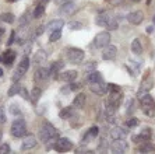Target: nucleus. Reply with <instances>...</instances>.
<instances>
[{
  "instance_id": "obj_1",
  "label": "nucleus",
  "mask_w": 155,
  "mask_h": 154,
  "mask_svg": "<svg viewBox=\"0 0 155 154\" xmlns=\"http://www.w3.org/2000/svg\"><path fill=\"white\" fill-rule=\"evenodd\" d=\"M38 136H39L42 143L48 144L49 147H53L54 143H56V140L59 139V132L54 129V126H52L49 122H45L39 128Z\"/></svg>"
},
{
  "instance_id": "obj_2",
  "label": "nucleus",
  "mask_w": 155,
  "mask_h": 154,
  "mask_svg": "<svg viewBox=\"0 0 155 154\" xmlns=\"http://www.w3.org/2000/svg\"><path fill=\"white\" fill-rule=\"evenodd\" d=\"M140 104H141V109H143L145 116L154 118L155 116V100L152 98V95H150L148 93L144 94L143 97H140Z\"/></svg>"
},
{
  "instance_id": "obj_3",
  "label": "nucleus",
  "mask_w": 155,
  "mask_h": 154,
  "mask_svg": "<svg viewBox=\"0 0 155 154\" xmlns=\"http://www.w3.org/2000/svg\"><path fill=\"white\" fill-rule=\"evenodd\" d=\"M66 56L71 65H80V63H83L85 53L83 49H78V48H69L66 52Z\"/></svg>"
},
{
  "instance_id": "obj_4",
  "label": "nucleus",
  "mask_w": 155,
  "mask_h": 154,
  "mask_svg": "<svg viewBox=\"0 0 155 154\" xmlns=\"http://www.w3.org/2000/svg\"><path fill=\"white\" fill-rule=\"evenodd\" d=\"M10 132H11V136H14V137H24L27 135V123H25V121H24L22 118L15 119V121L11 123Z\"/></svg>"
},
{
  "instance_id": "obj_5",
  "label": "nucleus",
  "mask_w": 155,
  "mask_h": 154,
  "mask_svg": "<svg viewBox=\"0 0 155 154\" xmlns=\"http://www.w3.org/2000/svg\"><path fill=\"white\" fill-rule=\"evenodd\" d=\"M28 69H29V57L25 55V56L21 59V62L18 63L17 70H15L14 74H13V83H18V81H20V80H21V77L25 74Z\"/></svg>"
},
{
  "instance_id": "obj_6",
  "label": "nucleus",
  "mask_w": 155,
  "mask_h": 154,
  "mask_svg": "<svg viewBox=\"0 0 155 154\" xmlns=\"http://www.w3.org/2000/svg\"><path fill=\"white\" fill-rule=\"evenodd\" d=\"M110 43V33L109 31H102V33L97 34V36L94 38V45L95 48H105Z\"/></svg>"
},
{
  "instance_id": "obj_7",
  "label": "nucleus",
  "mask_w": 155,
  "mask_h": 154,
  "mask_svg": "<svg viewBox=\"0 0 155 154\" xmlns=\"http://www.w3.org/2000/svg\"><path fill=\"white\" fill-rule=\"evenodd\" d=\"M73 142L70 139H66V137H59L54 143L53 149L59 153H66V151H70L73 149Z\"/></svg>"
},
{
  "instance_id": "obj_8",
  "label": "nucleus",
  "mask_w": 155,
  "mask_h": 154,
  "mask_svg": "<svg viewBox=\"0 0 155 154\" xmlns=\"http://www.w3.org/2000/svg\"><path fill=\"white\" fill-rule=\"evenodd\" d=\"M109 147H110V151H112V153L122 154V153H126L127 151L129 144H127V142L124 139H115L112 143L109 144Z\"/></svg>"
},
{
  "instance_id": "obj_9",
  "label": "nucleus",
  "mask_w": 155,
  "mask_h": 154,
  "mask_svg": "<svg viewBox=\"0 0 155 154\" xmlns=\"http://www.w3.org/2000/svg\"><path fill=\"white\" fill-rule=\"evenodd\" d=\"M76 10H77V3L74 2V0H69V2H66V3H63L60 6V9H59V14L73 15L74 13H76Z\"/></svg>"
},
{
  "instance_id": "obj_10",
  "label": "nucleus",
  "mask_w": 155,
  "mask_h": 154,
  "mask_svg": "<svg viewBox=\"0 0 155 154\" xmlns=\"http://www.w3.org/2000/svg\"><path fill=\"white\" fill-rule=\"evenodd\" d=\"M36 144H38V140L34 135H25L24 139H22V146H21V151H28L35 149Z\"/></svg>"
},
{
  "instance_id": "obj_11",
  "label": "nucleus",
  "mask_w": 155,
  "mask_h": 154,
  "mask_svg": "<svg viewBox=\"0 0 155 154\" xmlns=\"http://www.w3.org/2000/svg\"><path fill=\"white\" fill-rule=\"evenodd\" d=\"M90 90L94 94L102 97V95H105V94L108 93V86L102 80V81H97V83H90Z\"/></svg>"
},
{
  "instance_id": "obj_12",
  "label": "nucleus",
  "mask_w": 155,
  "mask_h": 154,
  "mask_svg": "<svg viewBox=\"0 0 155 154\" xmlns=\"http://www.w3.org/2000/svg\"><path fill=\"white\" fill-rule=\"evenodd\" d=\"M49 77H51V70L46 67H39L35 72V74H34V80H35V83H38V84L49 80Z\"/></svg>"
},
{
  "instance_id": "obj_13",
  "label": "nucleus",
  "mask_w": 155,
  "mask_h": 154,
  "mask_svg": "<svg viewBox=\"0 0 155 154\" xmlns=\"http://www.w3.org/2000/svg\"><path fill=\"white\" fill-rule=\"evenodd\" d=\"M109 105H112L113 108H117L122 105V102H123V93L122 91H116V93H110V95H109V98H108V101H106Z\"/></svg>"
},
{
  "instance_id": "obj_14",
  "label": "nucleus",
  "mask_w": 155,
  "mask_h": 154,
  "mask_svg": "<svg viewBox=\"0 0 155 154\" xmlns=\"http://www.w3.org/2000/svg\"><path fill=\"white\" fill-rule=\"evenodd\" d=\"M143 20H144V13L141 10L131 11V13L127 15V21L133 25H140L141 22H143Z\"/></svg>"
},
{
  "instance_id": "obj_15",
  "label": "nucleus",
  "mask_w": 155,
  "mask_h": 154,
  "mask_svg": "<svg viewBox=\"0 0 155 154\" xmlns=\"http://www.w3.org/2000/svg\"><path fill=\"white\" fill-rule=\"evenodd\" d=\"M117 55V48L115 45H110L109 43L108 46L104 48V52H102V57H104L105 60H113Z\"/></svg>"
},
{
  "instance_id": "obj_16",
  "label": "nucleus",
  "mask_w": 155,
  "mask_h": 154,
  "mask_svg": "<svg viewBox=\"0 0 155 154\" xmlns=\"http://www.w3.org/2000/svg\"><path fill=\"white\" fill-rule=\"evenodd\" d=\"M154 87V80L151 79V77H148V79H145L144 81L141 83V86H140V88H138V93H137V97L140 98V97H143L144 94H147L150 90Z\"/></svg>"
},
{
  "instance_id": "obj_17",
  "label": "nucleus",
  "mask_w": 155,
  "mask_h": 154,
  "mask_svg": "<svg viewBox=\"0 0 155 154\" xmlns=\"http://www.w3.org/2000/svg\"><path fill=\"white\" fill-rule=\"evenodd\" d=\"M77 76H78L77 70H66L63 73H59V80L64 83H71L77 79Z\"/></svg>"
},
{
  "instance_id": "obj_18",
  "label": "nucleus",
  "mask_w": 155,
  "mask_h": 154,
  "mask_svg": "<svg viewBox=\"0 0 155 154\" xmlns=\"http://www.w3.org/2000/svg\"><path fill=\"white\" fill-rule=\"evenodd\" d=\"M109 136L112 137L113 140L115 139H124L127 136V130L120 128V126H115L112 129L109 130Z\"/></svg>"
},
{
  "instance_id": "obj_19",
  "label": "nucleus",
  "mask_w": 155,
  "mask_h": 154,
  "mask_svg": "<svg viewBox=\"0 0 155 154\" xmlns=\"http://www.w3.org/2000/svg\"><path fill=\"white\" fill-rule=\"evenodd\" d=\"M63 67H64V62L63 60L53 62V63L51 65V67H49V70H51V77H53V79H59V72H60Z\"/></svg>"
},
{
  "instance_id": "obj_20",
  "label": "nucleus",
  "mask_w": 155,
  "mask_h": 154,
  "mask_svg": "<svg viewBox=\"0 0 155 154\" xmlns=\"http://www.w3.org/2000/svg\"><path fill=\"white\" fill-rule=\"evenodd\" d=\"M98 133H99V128L98 126H92L88 132L84 135V137H83V143L84 144H87V143H90L91 140H94L95 137L98 136Z\"/></svg>"
},
{
  "instance_id": "obj_21",
  "label": "nucleus",
  "mask_w": 155,
  "mask_h": 154,
  "mask_svg": "<svg viewBox=\"0 0 155 154\" xmlns=\"http://www.w3.org/2000/svg\"><path fill=\"white\" fill-rule=\"evenodd\" d=\"M137 151H138V153H155V144L151 143L150 140L143 142V143H140Z\"/></svg>"
},
{
  "instance_id": "obj_22",
  "label": "nucleus",
  "mask_w": 155,
  "mask_h": 154,
  "mask_svg": "<svg viewBox=\"0 0 155 154\" xmlns=\"http://www.w3.org/2000/svg\"><path fill=\"white\" fill-rule=\"evenodd\" d=\"M110 18H112V17H110L108 13L102 11V13H99V14L95 17V22H97V25H99V27H106Z\"/></svg>"
},
{
  "instance_id": "obj_23",
  "label": "nucleus",
  "mask_w": 155,
  "mask_h": 154,
  "mask_svg": "<svg viewBox=\"0 0 155 154\" xmlns=\"http://www.w3.org/2000/svg\"><path fill=\"white\" fill-rule=\"evenodd\" d=\"M2 56H3V63L6 66H11L13 63H14V60H15V52L14 50L7 49L3 55H2Z\"/></svg>"
},
{
  "instance_id": "obj_24",
  "label": "nucleus",
  "mask_w": 155,
  "mask_h": 154,
  "mask_svg": "<svg viewBox=\"0 0 155 154\" xmlns=\"http://www.w3.org/2000/svg\"><path fill=\"white\" fill-rule=\"evenodd\" d=\"M46 57H48L46 52L43 49H39L35 52V55H34V57H32V62L35 65H41V63H43V62L46 60Z\"/></svg>"
},
{
  "instance_id": "obj_25",
  "label": "nucleus",
  "mask_w": 155,
  "mask_h": 154,
  "mask_svg": "<svg viewBox=\"0 0 155 154\" xmlns=\"http://www.w3.org/2000/svg\"><path fill=\"white\" fill-rule=\"evenodd\" d=\"M74 115H76L74 107H66L59 112V116H60L61 119H71V118H74Z\"/></svg>"
},
{
  "instance_id": "obj_26",
  "label": "nucleus",
  "mask_w": 155,
  "mask_h": 154,
  "mask_svg": "<svg viewBox=\"0 0 155 154\" xmlns=\"http://www.w3.org/2000/svg\"><path fill=\"white\" fill-rule=\"evenodd\" d=\"M64 27V21L63 20H60V18H58V20H53V21L49 22V25H48V29L49 31H61V28Z\"/></svg>"
},
{
  "instance_id": "obj_27",
  "label": "nucleus",
  "mask_w": 155,
  "mask_h": 154,
  "mask_svg": "<svg viewBox=\"0 0 155 154\" xmlns=\"http://www.w3.org/2000/svg\"><path fill=\"white\" fill-rule=\"evenodd\" d=\"M87 83L90 84V83H97V81H102L104 80V77H102V74L99 72H97V70H94V72L88 73V76L85 77Z\"/></svg>"
},
{
  "instance_id": "obj_28",
  "label": "nucleus",
  "mask_w": 155,
  "mask_h": 154,
  "mask_svg": "<svg viewBox=\"0 0 155 154\" xmlns=\"http://www.w3.org/2000/svg\"><path fill=\"white\" fill-rule=\"evenodd\" d=\"M85 101H87L85 94H83V93L77 94L76 98L73 100V107L74 108H83L84 105H85Z\"/></svg>"
},
{
  "instance_id": "obj_29",
  "label": "nucleus",
  "mask_w": 155,
  "mask_h": 154,
  "mask_svg": "<svg viewBox=\"0 0 155 154\" xmlns=\"http://www.w3.org/2000/svg\"><path fill=\"white\" fill-rule=\"evenodd\" d=\"M130 49H131V52H133L134 55H141V53H143V45H141L140 39H137V38H136V39H133Z\"/></svg>"
},
{
  "instance_id": "obj_30",
  "label": "nucleus",
  "mask_w": 155,
  "mask_h": 154,
  "mask_svg": "<svg viewBox=\"0 0 155 154\" xmlns=\"http://www.w3.org/2000/svg\"><path fill=\"white\" fill-rule=\"evenodd\" d=\"M41 95H42V90H41L39 87L32 88V91H31V104L36 105V102H38V100L41 98Z\"/></svg>"
},
{
  "instance_id": "obj_31",
  "label": "nucleus",
  "mask_w": 155,
  "mask_h": 154,
  "mask_svg": "<svg viewBox=\"0 0 155 154\" xmlns=\"http://www.w3.org/2000/svg\"><path fill=\"white\" fill-rule=\"evenodd\" d=\"M0 20L3 22H6V24H11V22L15 20V17L13 13H2V14H0Z\"/></svg>"
},
{
  "instance_id": "obj_32",
  "label": "nucleus",
  "mask_w": 155,
  "mask_h": 154,
  "mask_svg": "<svg viewBox=\"0 0 155 154\" xmlns=\"http://www.w3.org/2000/svg\"><path fill=\"white\" fill-rule=\"evenodd\" d=\"M43 14H45V6H35L34 13H32V17L34 18H41Z\"/></svg>"
},
{
  "instance_id": "obj_33",
  "label": "nucleus",
  "mask_w": 155,
  "mask_h": 154,
  "mask_svg": "<svg viewBox=\"0 0 155 154\" xmlns=\"http://www.w3.org/2000/svg\"><path fill=\"white\" fill-rule=\"evenodd\" d=\"M20 88H21V86H20L18 83H14V84H13V86H11L10 88H8L7 95H8V97H14L15 94L20 93Z\"/></svg>"
},
{
  "instance_id": "obj_34",
  "label": "nucleus",
  "mask_w": 155,
  "mask_h": 154,
  "mask_svg": "<svg viewBox=\"0 0 155 154\" xmlns=\"http://www.w3.org/2000/svg\"><path fill=\"white\" fill-rule=\"evenodd\" d=\"M124 107H126V114L127 115H131V112L134 111V100H133V98H127Z\"/></svg>"
},
{
  "instance_id": "obj_35",
  "label": "nucleus",
  "mask_w": 155,
  "mask_h": 154,
  "mask_svg": "<svg viewBox=\"0 0 155 154\" xmlns=\"http://www.w3.org/2000/svg\"><path fill=\"white\" fill-rule=\"evenodd\" d=\"M67 27H69V29H71V31H80V29L83 28V24L80 21H70L69 24H67Z\"/></svg>"
},
{
  "instance_id": "obj_36",
  "label": "nucleus",
  "mask_w": 155,
  "mask_h": 154,
  "mask_svg": "<svg viewBox=\"0 0 155 154\" xmlns=\"http://www.w3.org/2000/svg\"><path fill=\"white\" fill-rule=\"evenodd\" d=\"M131 140H133V143H136V144H140V143H143V142H147V137L144 136V135H133L131 136Z\"/></svg>"
},
{
  "instance_id": "obj_37",
  "label": "nucleus",
  "mask_w": 155,
  "mask_h": 154,
  "mask_svg": "<svg viewBox=\"0 0 155 154\" xmlns=\"http://www.w3.org/2000/svg\"><path fill=\"white\" fill-rule=\"evenodd\" d=\"M95 69H97V62H88V63H85V65H84V72H85V73L94 72Z\"/></svg>"
},
{
  "instance_id": "obj_38",
  "label": "nucleus",
  "mask_w": 155,
  "mask_h": 154,
  "mask_svg": "<svg viewBox=\"0 0 155 154\" xmlns=\"http://www.w3.org/2000/svg\"><path fill=\"white\" fill-rule=\"evenodd\" d=\"M61 38V31H52L49 35V42H56Z\"/></svg>"
},
{
  "instance_id": "obj_39",
  "label": "nucleus",
  "mask_w": 155,
  "mask_h": 154,
  "mask_svg": "<svg viewBox=\"0 0 155 154\" xmlns=\"http://www.w3.org/2000/svg\"><path fill=\"white\" fill-rule=\"evenodd\" d=\"M117 27H119V24H117V21H116L115 18H110L108 25H106V28H108L109 31H115V29H117Z\"/></svg>"
},
{
  "instance_id": "obj_40",
  "label": "nucleus",
  "mask_w": 155,
  "mask_h": 154,
  "mask_svg": "<svg viewBox=\"0 0 155 154\" xmlns=\"http://www.w3.org/2000/svg\"><path fill=\"white\" fill-rule=\"evenodd\" d=\"M138 125H140V121H138L137 118H131V119H129V121L126 122V126L127 128H130V129H131V128H137Z\"/></svg>"
},
{
  "instance_id": "obj_41",
  "label": "nucleus",
  "mask_w": 155,
  "mask_h": 154,
  "mask_svg": "<svg viewBox=\"0 0 155 154\" xmlns=\"http://www.w3.org/2000/svg\"><path fill=\"white\" fill-rule=\"evenodd\" d=\"M29 20H31V15H29V13H25V14L20 18V25H21V27H25L27 24H29Z\"/></svg>"
},
{
  "instance_id": "obj_42",
  "label": "nucleus",
  "mask_w": 155,
  "mask_h": 154,
  "mask_svg": "<svg viewBox=\"0 0 155 154\" xmlns=\"http://www.w3.org/2000/svg\"><path fill=\"white\" fill-rule=\"evenodd\" d=\"M10 114L11 115H15V116H17V115H21V109L18 108L17 104H11L10 105Z\"/></svg>"
},
{
  "instance_id": "obj_43",
  "label": "nucleus",
  "mask_w": 155,
  "mask_h": 154,
  "mask_svg": "<svg viewBox=\"0 0 155 154\" xmlns=\"http://www.w3.org/2000/svg\"><path fill=\"white\" fill-rule=\"evenodd\" d=\"M7 153H11L10 144H7V143L0 144V154H7Z\"/></svg>"
},
{
  "instance_id": "obj_44",
  "label": "nucleus",
  "mask_w": 155,
  "mask_h": 154,
  "mask_svg": "<svg viewBox=\"0 0 155 154\" xmlns=\"http://www.w3.org/2000/svg\"><path fill=\"white\" fill-rule=\"evenodd\" d=\"M108 90H109V93H116V91H122L120 86H117V84H113V83H109V84H108Z\"/></svg>"
},
{
  "instance_id": "obj_45",
  "label": "nucleus",
  "mask_w": 155,
  "mask_h": 154,
  "mask_svg": "<svg viewBox=\"0 0 155 154\" xmlns=\"http://www.w3.org/2000/svg\"><path fill=\"white\" fill-rule=\"evenodd\" d=\"M69 84H70V90H71V91H78V90H81V87H83L81 83H76V81H71V83H69Z\"/></svg>"
},
{
  "instance_id": "obj_46",
  "label": "nucleus",
  "mask_w": 155,
  "mask_h": 154,
  "mask_svg": "<svg viewBox=\"0 0 155 154\" xmlns=\"http://www.w3.org/2000/svg\"><path fill=\"white\" fill-rule=\"evenodd\" d=\"M20 95H21L22 98H24V100H29V94H28V91H27V88L25 87H21V88H20Z\"/></svg>"
},
{
  "instance_id": "obj_47",
  "label": "nucleus",
  "mask_w": 155,
  "mask_h": 154,
  "mask_svg": "<svg viewBox=\"0 0 155 154\" xmlns=\"http://www.w3.org/2000/svg\"><path fill=\"white\" fill-rule=\"evenodd\" d=\"M7 118H6V114H4V109L0 108V123H6Z\"/></svg>"
},
{
  "instance_id": "obj_48",
  "label": "nucleus",
  "mask_w": 155,
  "mask_h": 154,
  "mask_svg": "<svg viewBox=\"0 0 155 154\" xmlns=\"http://www.w3.org/2000/svg\"><path fill=\"white\" fill-rule=\"evenodd\" d=\"M60 93L61 94H70V93H71V90H70V84H67V86H64V87H61Z\"/></svg>"
},
{
  "instance_id": "obj_49",
  "label": "nucleus",
  "mask_w": 155,
  "mask_h": 154,
  "mask_svg": "<svg viewBox=\"0 0 155 154\" xmlns=\"http://www.w3.org/2000/svg\"><path fill=\"white\" fill-rule=\"evenodd\" d=\"M14 39H15V33H14V31H11L10 38H8V41H7V46H10L11 43L14 42Z\"/></svg>"
},
{
  "instance_id": "obj_50",
  "label": "nucleus",
  "mask_w": 155,
  "mask_h": 154,
  "mask_svg": "<svg viewBox=\"0 0 155 154\" xmlns=\"http://www.w3.org/2000/svg\"><path fill=\"white\" fill-rule=\"evenodd\" d=\"M105 2H108V3L112 4V6H119V4H122L123 0H105Z\"/></svg>"
},
{
  "instance_id": "obj_51",
  "label": "nucleus",
  "mask_w": 155,
  "mask_h": 154,
  "mask_svg": "<svg viewBox=\"0 0 155 154\" xmlns=\"http://www.w3.org/2000/svg\"><path fill=\"white\" fill-rule=\"evenodd\" d=\"M49 0H35V6H46Z\"/></svg>"
},
{
  "instance_id": "obj_52",
  "label": "nucleus",
  "mask_w": 155,
  "mask_h": 154,
  "mask_svg": "<svg viewBox=\"0 0 155 154\" xmlns=\"http://www.w3.org/2000/svg\"><path fill=\"white\" fill-rule=\"evenodd\" d=\"M29 50H31V43L27 42L25 45H24V53L28 55V53H29Z\"/></svg>"
},
{
  "instance_id": "obj_53",
  "label": "nucleus",
  "mask_w": 155,
  "mask_h": 154,
  "mask_svg": "<svg viewBox=\"0 0 155 154\" xmlns=\"http://www.w3.org/2000/svg\"><path fill=\"white\" fill-rule=\"evenodd\" d=\"M106 146H108V144H106V142H105V140H102L101 144H98V147H102L101 151H106Z\"/></svg>"
},
{
  "instance_id": "obj_54",
  "label": "nucleus",
  "mask_w": 155,
  "mask_h": 154,
  "mask_svg": "<svg viewBox=\"0 0 155 154\" xmlns=\"http://www.w3.org/2000/svg\"><path fill=\"white\" fill-rule=\"evenodd\" d=\"M42 31H45V27H43V25H41L39 28L36 29V35H41V34H42Z\"/></svg>"
},
{
  "instance_id": "obj_55",
  "label": "nucleus",
  "mask_w": 155,
  "mask_h": 154,
  "mask_svg": "<svg viewBox=\"0 0 155 154\" xmlns=\"http://www.w3.org/2000/svg\"><path fill=\"white\" fill-rule=\"evenodd\" d=\"M154 27H155V25H150V27H147V33L148 34H152V31H154Z\"/></svg>"
},
{
  "instance_id": "obj_56",
  "label": "nucleus",
  "mask_w": 155,
  "mask_h": 154,
  "mask_svg": "<svg viewBox=\"0 0 155 154\" xmlns=\"http://www.w3.org/2000/svg\"><path fill=\"white\" fill-rule=\"evenodd\" d=\"M66 2H69V0H54V3H56V4H60V6L63 3H66Z\"/></svg>"
},
{
  "instance_id": "obj_57",
  "label": "nucleus",
  "mask_w": 155,
  "mask_h": 154,
  "mask_svg": "<svg viewBox=\"0 0 155 154\" xmlns=\"http://www.w3.org/2000/svg\"><path fill=\"white\" fill-rule=\"evenodd\" d=\"M3 34H4V28L0 25V41H2V38H3Z\"/></svg>"
},
{
  "instance_id": "obj_58",
  "label": "nucleus",
  "mask_w": 155,
  "mask_h": 154,
  "mask_svg": "<svg viewBox=\"0 0 155 154\" xmlns=\"http://www.w3.org/2000/svg\"><path fill=\"white\" fill-rule=\"evenodd\" d=\"M7 3H14V2H18V0H6Z\"/></svg>"
},
{
  "instance_id": "obj_59",
  "label": "nucleus",
  "mask_w": 155,
  "mask_h": 154,
  "mask_svg": "<svg viewBox=\"0 0 155 154\" xmlns=\"http://www.w3.org/2000/svg\"><path fill=\"white\" fill-rule=\"evenodd\" d=\"M145 3H147V6H150V4L152 3V0H147V2H145Z\"/></svg>"
},
{
  "instance_id": "obj_60",
  "label": "nucleus",
  "mask_w": 155,
  "mask_h": 154,
  "mask_svg": "<svg viewBox=\"0 0 155 154\" xmlns=\"http://www.w3.org/2000/svg\"><path fill=\"white\" fill-rule=\"evenodd\" d=\"M152 24L155 25V15H154V17H152Z\"/></svg>"
},
{
  "instance_id": "obj_61",
  "label": "nucleus",
  "mask_w": 155,
  "mask_h": 154,
  "mask_svg": "<svg viewBox=\"0 0 155 154\" xmlns=\"http://www.w3.org/2000/svg\"><path fill=\"white\" fill-rule=\"evenodd\" d=\"M131 2H134V3H138V2H141V0H131Z\"/></svg>"
},
{
  "instance_id": "obj_62",
  "label": "nucleus",
  "mask_w": 155,
  "mask_h": 154,
  "mask_svg": "<svg viewBox=\"0 0 155 154\" xmlns=\"http://www.w3.org/2000/svg\"><path fill=\"white\" fill-rule=\"evenodd\" d=\"M0 76H3V70L2 69H0Z\"/></svg>"
},
{
  "instance_id": "obj_63",
  "label": "nucleus",
  "mask_w": 155,
  "mask_h": 154,
  "mask_svg": "<svg viewBox=\"0 0 155 154\" xmlns=\"http://www.w3.org/2000/svg\"><path fill=\"white\" fill-rule=\"evenodd\" d=\"M0 143H2V133H0Z\"/></svg>"
}]
</instances>
